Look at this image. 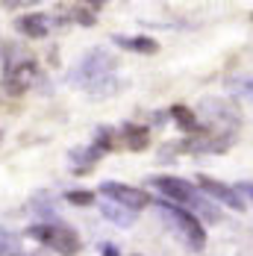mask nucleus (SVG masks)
Returning a JSON list of instances; mask_svg holds the SVG:
<instances>
[{"label": "nucleus", "mask_w": 253, "mask_h": 256, "mask_svg": "<svg viewBox=\"0 0 253 256\" xmlns=\"http://www.w3.org/2000/svg\"><path fill=\"white\" fill-rule=\"evenodd\" d=\"M100 194H106V200L115 206H124L130 212H138L150 204V194H144L142 188H132L126 182H118V180H106L100 182Z\"/></svg>", "instance_id": "5"}, {"label": "nucleus", "mask_w": 253, "mask_h": 256, "mask_svg": "<svg viewBox=\"0 0 253 256\" xmlns=\"http://www.w3.org/2000/svg\"><path fill=\"white\" fill-rule=\"evenodd\" d=\"M232 188H236L238 194H248V200L253 204V182H248V180H244V182H238V186H232Z\"/></svg>", "instance_id": "15"}, {"label": "nucleus", "mask_w": 253, "mask_h": 256, "mask_svg": "<svg viewBox=\"0 0 253 256\" xmlns=\"http://www.w3.org/2000/svg\"><path fill=\"white\" fill-rule=\"evenodd\" d=\"M100 256H121V254H118V248H115V244H103Z\"/></svg>", "instance_id": "16"}, {"label": "nucleus", "mask_w": 253, "mask_h": 256, "mask_svg": "<svg viewBox=\"0 0 253 256\" xmlns=\"http://www.w3.org/2000/svg\"><path fill=\"white\" fill-rule=\"evenodd\" d=\"M171 112H174V118L180 121V127L192 130V132H198V130H200V124H198V118H194V115H192V112H188L186 106H174Z\"/></svg>", "instance_id": "13"}, {"label": "nucleus", "mask_w": 253, "mask_h": 256, "mask_svg": "<svg viewBox=\"0 0 253 256\" xmlns=\"http://www.w3.org/2000/svg\"><path fill=\"white\" fill-rule=\"evenodd\" d=\"M115 44H118V48H124V50L144 53V56L159 53V44H156L153 38H148V36H132V38H126V36H115Z\"/></svg>", "instance_id": "8"}, {"label": "nucleus", "mask_w": 253, "mask_h": 256, "mask_svg": "<svg viewBox=\"0 0 253 256\" xmlns=\"http://www.w3.org/2000/svg\"><path fill=\"white\" fill-rule=\"evenodd\" d=\"M100 212H103V218L106 221H112L115 227H132V221H136V212H130V209H124V206H115V204H109V200H103L100 204Z\"/></svg>", "instance_id": "9"}, {"label": "nucleus", "mask_w": 253, "mask_h": 256, "mask_svg": "<svg viewBox=\"0 0 253 256\" xmlns=\"http://www.w3.org/2000/svg\"><path fill=\"white\" fill-rule=\"evenodd\" d=\"M159 215H162V221L177 232L182 242H188L192 250H203V244H206V230H203L200 218H194L188 209H180V206L165 204V200L159 204Z\"/></svg>", "instance_id": "3"}, {"label": "nucleus", "mask_w": 253, "mask_h": 256, "mask_svg": "<svg viewBox=\"0 0 253 256\" xmlns=\"http://www.w3.org/2000/svg\"><path fill=\"white\" fill-rule=\"evenodd\" d=\"M121 136H124L126 150H144V148L150 144V132L144 127H132V124H130V127H124Z\"/></svg>", "instance_id": "10"}, {"label": "nucleus", "mask_w": 253, "mask_h": 256, "mask_svg": "<svg viewBox=\"0 0 253 256\" xmlns=\"http://www.w3.org/2000/svg\"><path fill=\"white\" fill-rule=\"evenodd\" d=\"M76 21H82V24H92L94 18H92L88 12H82V9H76Z\"/></svg>", "instance_id": "17"}, {"label": "nucleus", "mask_w": 253, "mask_h": 256, "mask_svg": "<svg viewBox=\"0 0 253 256\" xmlns=\"http://www.w3.org/2000/svg\"><path fill=\"white\" fill-rule=\"evenodd\" d=\"M150 186L159 192V194H165L168 200H174L180 209H194V212H200L206 215L209 221H218L221 215H218V209L212 206L209 198H203L200 188L194 186V182H188V180H180V177H150Z\"/></svg>", "instance_id": "1"}, {"label": "nucleus", "mask_w": 253, "mask_h": 256, "mask_svg": "<svg viewBox=\"0 0 253 256\" xmlns=\"http://www.w3.org/2000/svg\"><path fill=\"white\" fill-rule=\"evenodd\" d=\"M112 71H115V59L106 50H92L71 68V82L76 88H94L98 82H106L112 77Z\"/></svg>", "instance_id": "4"}, {"label": "nucleus", "mask_w": 253, "mask_h": 256, "mask_svg": "<svg viewBox=\"0 0 253 256\" xmlns=\"http://www.w3.org/2000/svg\"><path fill=\"white\" fill-rule=\"evenodd\" d=\"M0 256H26L24 250H21L18 236L12 230H6V227H0Z\"/></svg>", "instance_id": "11"}, {"label": "nucleus", "mask_w": 253, "mask_h": 256, "mask_svg": "<svg viewBox=\"0 0 253 256\" xmlns=\"http://www.w3.org/2000/svg\"><path fill=\"white\" fill-rule=\"evenodd\" d=\"M30 238H36L38 244H44V248H50L56 254L62 256H76L82 250V242H80V236H76L71 227H65V224H59V221H44V224H32L30 230H26Z\"/></svg>", "instance_id": "2"}, {"label": "nucleus", "mask_w": 253, "mask_h": 256, "mask_svg": "<svg viewBox=\"0 0 253 256\" xmlns=\"http://www.w3.org/2000/svg\"><path fill=\"white\" fill-rule=\"evenodd\" d=\"M198 186H200L203 198H209V200H218V204L230 206V209H236V212H242L244 209V200H242V194L227 186V182H221V180H212V177H198Z\"/></svg>", "instance_id": "6"}, {"label": "nucleus", "mask_w": 253, "mask_h": 256, "mask_svg": "<svg viewBox=\"0 0 253 256\" xmlns=\"http://www.w3.org/2000/svg\"><path fill=\"white\" fill-rule=\"evenodd\" d=\"M18 30L24 32L26 38H42V36H48L50 21H48V15H42V12H30V15H21V18H18Z\"/></svg>", "instance_id": "7"}, {"label": "nucleus", "mask_w": 253, "mask_h": 256, "mask_svg": "<svg viewBox=\"0 0 253 256\" xmlns=\"http://www.w3.org/2000/svg\"><path fill=\"white\" fill-rule=\"evenodd\" d=\"M65 200H68V204H76V206H92L94 204V194H92V192H68Z\"/></svg>", "instance_id": "14"}, {"label": "nucleus", "mask_w": 253, "mask_h": 256, "mask_svg": "<svg viewBox=\"0 0 253 256\" xmlns=\"http://www.w3.org/2000/svg\"><path fill=\"white\" fill-rule=\"evenodd\" d=\"M230 92H236L238 98H248V100H253V77H236L227 82Z\"/></svg>", "instance_id": "12"}]
</instances>
